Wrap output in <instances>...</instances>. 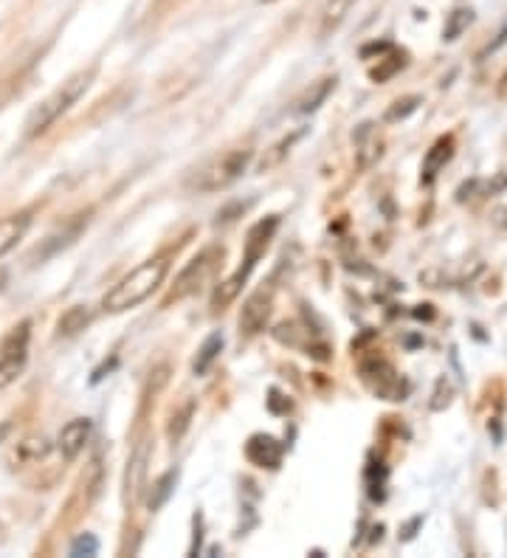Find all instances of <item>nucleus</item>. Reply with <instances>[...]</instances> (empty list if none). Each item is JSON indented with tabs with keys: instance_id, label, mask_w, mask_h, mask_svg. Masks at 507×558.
Instances as JSON below:
<instances>
[{
	"instance_id": "1",
	"label": "nucleus",
	"mask_w": 507,
	"mask_h": 558,
	"mask_svg": "<svg viewBox=\"0 0 507 558\" xmlns=\"http://www.w3.org/2000/svg\"><path fill=\"white\" fill-rule=\"evenodd\" d=\"M167 274V257H155V260L141 263L136 271H130L127 277H122L110 288L108 296L102 299V308L108 310V313H124V310L139 308L141 302H147L164 285Z\"/></svg>"
},
{
	"instance_id": "2",
	"label": "nucleus",
	"mask_w": 507,
	"mask_h": 558,
	"mask_svg": "<svg viewBox=\"0 0 507 558\" xmlns=\"http://www.w3.org/2000/svg\"><path fill=\"white\" fill-rule=\"evenodd\" d=\"M93 74H96V71L88 68V71H79V74H74L71 79H65L57 91L51 93V96H46L37 108L31 110L29 119H26V139L43 136L51 124L57 122V119H62L68 110L74 108L79 99L85 96V91L91 88Z\"/></svg>"
},
{
	"instance_id": "3",
	"label": "nucleus",
	"mask_w": 507,
	"mask_h": 558,
	"mask_svg": "<svg viewBox=\"0 0 507 558\" xmlns=\"http://www.w3.org/2000/svg\"><path fill=\"white\" fill-rule=\"evenodd\" d=\"M279 226V217H268V220H260L257 226H251V232H248V240H246V260L243 265L231 274L220 288H217L215 294V308H223V305H229L234 296L240 294V288L246 285V279L251 277V271H254V265L260 260L262 254H265V248L271 246V237L277 232Z\"/></svg>"
},
{
	"instance_id": "4",
	"label": "nucleus",
	"mask_w": 507,
	"mask_h": 558,
	"mask_svg": "<svg viewBox=\"0 0 507 558\" xmlns=\"http://www.w3.org/2000/svg\"><path fill=\"white\" fill-rule=\"evenodd\" d=\"M251 158H254V150H229L226 155H220L215 161H209L206 167H200L192 178H189V189L192 192H200V195H209V192H220V189H226L231 186L237 178H243V172L248 170V164H251Z\"/></svg>"
},
{
	"instance_id": "5",
	"label": "nucleus",
	"mask_w": 507,
	"mask_h": 558,
	"mask_svg": "<svg viewBox=\"0 0 507 558\" xmlns=\"http://www.w3.org/2000/svg\"><path fill=\"white\" fill-rule=\"evenodd\" d=\"M29 341H31V322H20L12 327L3 341H0V389L15 384L17 375L26 370L29 361Z\"/></svg>"
},
{
	"instance_id": "6",
	"label": "nucleus",
	"mask_w": 507,
	"mask_h": 558,
	"mask_svg": "<svg viewBox=\"0 0 507 558\" xmlns=\"http://www.w3.org/2000/svg\"><path fill=\"white\" fill-rule=\"evenodd\" d=\"M93 434V420L91 418H77L71 423H65L60 432V454L65 460H77L79 454L85 451L88 440Z\"/></svg>"
},
{
	"instance_id": "7",
	"label": "nucleus",
	"mask_w": 507,
	"mask_h": 558,
	"mask_svg": "<svg viewBox=\"0 0 507 558\" xmlns=\"http://www.w3.org/2000/svg\"><path fill=\"white\" fill-rule=\"evenodd\" d=\"M268 316H271V296L265 294V291H257L254 296H248V302L243 305L240 330H243L246 336H254V333H260L262 327H265Z\"/></svg>"
},
{
	"instance_id": "8",
	"label": "nucleus",
	"mask_w": 507,
	"mask_h": 558,
	"mask_svg": "<svg viewBox=\"0 0 507 558\" xmlns=\"http://www.w3.org/2000/svg\"><path fill=\"white\" fill-rule=\"evenodd\" d=\"M282 443L274 440V437H268V434H254L251 440H248L246 446V457L251 463L257 465V468H277L282 463Z\"/></svg>"
},
{
	"instance_id": "9",
	"label": "nucleus",
	"mask_w": 507,
	"mask_h": 558,
	"mask_svg": "<svg viewBox=\"0 0 507 558\" xmlns=\"http://www.w3.org/2000/svg\"><path fill=\"white\" fill-rule=\"evenodd\" d=\"M209 260H212V251H203L200 257H195L192 263L186 265V271L181 274V279H178V288L172 291V296L169 299H181V296L192 294V291H198L200 282L206 279V274H209Z\"/></svg>"
},
{
	"instance_id": "10",
	"label": "nucleus",
	"mask_w": 507,
	"mask_h": 558,
	"mask_svg": "<svg viewBox=\"0 0 507 558\" xmlns=\"http://www.w3.org/2000/svg\"><path fill=\"white\" fill-rule=\"evenodd\" d=\"M31 226V217L29 215H12V217H3L0 220V260L12 251V248L26 237Z\"/></svg>"
},
{
	"instance_id": "11",
	"label": "nucleus",
	"mask_w": 507,
	"mask_h": 558,
	"mask_svg": "<svg viewBox=\"0 0 507 558\" xmlns=\"http://www.w3.org/2000/svg\"><path fill=\"white\" fill-rule=\"evenodd\" d=\"M91 319L93 310L88 308V305H74V308H68L60 316V322H57V336H60V339H71V336H77V333H82L85 327L91 325Z\"/></svg>"
},
{
	"instance_id": "12",
	"label": "nucleus",
	"mask_w": 507,
	"mask_h": 558,
	"mask_svg": "<svg viewBox=\"0 0 507 558\" xmlns=\"http://www.w3.org/2000/svg\"><path fill=\"white\" fill-rule=\"evenodd\" d=\"M451 153H454V139H451V136H448V139H440L431 147L429 155H426V164H423V181H426V184H431V181L437 178V172L446 167Z\"/></svg>"
},
{
	"instance_id": "13",
	"label": "nucleus",
	"mask_w": 507,
	"mask_h": 558,
	"mask_svg": "<svg viewBox=\"0 0 507 558\" xmlns=\"http://www.w3.org/2000/svg\"><path fill=\"white\" fill-rule=\"evenodd\" d=\"M355 3L358 0H327L322 9V26H319V34H330V31H336L347 15L355 9Z\"/></svg>"
},
{
	"instance_id": "14",
	"label": "nucleus",
	"mask_w": 507,
	"mask_h": 558,
	"mask_svg": "<svg viewBox=\"0 0 507 558\" xmlns=\"http://www.w3.org/2000/svg\"><path fill=\"white\" fill-rule=\"evenodd\" d=\"M220 350H223V333H212L209 339L203 341V347H200L198 356L192 361V372L195 375H206L209 367L215 364V358L220 356Z\"/></svg>"
},
{
	"instance_id": "15",
	"label": "nucleus",
	"mask_w": 507,
	"mask_h": 558,
	"mask_svg": "<svg viewBox=\"0 0 507 558\" xmlns=\"http://www.w3.org/2000/svg\"><path fill=\"white\" fill-rule=\"evenodd\" d=\"M336 88V79H322L313 91H308L299 102H296V110L299 113H310V110H316L319 105H322L324 99H327V93Z\"/></svg>"
},
{
	"instance_id": "16",
	"label": "nucleus",
	"mask_w": 507,
	"mask_h": 558,
	"mask_svg": "<svg viewBox=\"0 0 507 558\" xmlns=\"http://www.w3.org/2000/svg\"><path fill=\"white\" fill-rule=\"evenodd\" d=\"M358 144H361V150H358V164L367 170V167H372V164L381 158V141L375 139V136L367 141V124H364L361 133H358Z\"/></svg>"
},
{
	"instance_id": "17",
	"label": "nucleus",
	"mask_w": 507,
	"mask_h": 558,
	"mask_svg": "<svg viewBox=\"0 0 507 558\" xmlns=\"http://www.w3.org/2000/svg\"><path fill=\"white\" fill-rule=\"evenodd\" d=\"M175 482H178V471H169V474H164L161 480L155 482L153 494H150V499H147V508H150V511H158V508L167 502L169 494H172V488H175Z\"/></svg>"
},
{
	"instance_id": "18",
	"label": "nucleus",
	"mask_w": 507,
	"mask_h": 558,
	"mask_svg": "<svg viewBox=\"0 0 507 558\" xmlns=\"http://www.w3.org/2000/svg\"><path fill=\"white\" fill-rule=\"evenodd\" d=\"M420 102H423L420 96H406V99H398V102H395V105L384 113V122L395 124V122H403V119H409V116L420 108Z\"/></svg>"
},
{
	"instance_id": "19",
	"label": "nucleus",
	"mask_w": 507,
	"mask_h": 558,
	"mask_svg": "<svg viewBox=\"0 0 507 558\" xmlns=\"http://www.w3.org/2000/svg\"><path fill=\"white\" fill-rule=\"evenodd\" d=\"M471 23H474V12H471V9H457L454 15L448 17L446 31H443V40H448V43H451V40H457V37H460L462 31L468 29Z\"/></svg>"
},
{
	"instance_id": "20",
	"label": "nucleus",
	"mask_w": 507,
	"mask_h": 558,
	"mask_svg": "<svg viewBox=\"0 0 507 558\" xmlns=\"http://www.w3.org/2000/svg\"><path fill=\"white\" fill-rule=\"evenodd\" d=\"M96 553H99V539L91 533L79 536L77 542L71 544V556H96Z\"/></svg>"
},
{
	"instance_id": "21",
	"label": "nucleus",
	"mask_w": 507,
	"mask_h": 558,
	"mask_svg": "<svg viewBox=\"0 0 507 558\" xmlns=\"http://www.w3.org/2000/svg\"><path fill=\"white\" fill-rule=\"evenodd\" d=\"M400 68H403V54H400V57H392V62H384V68H381V71L375 68V71H372V79H375V82H384V79L392 77V74L400 71Z\"/></svg>"
},
{
	"instance_id": "22",
	"label": "nucleus",
	"mask_w": 507,
	"mask_h": 558,
	"mask_svg": "<svg viewBox=\"0 0 507 558\" xmlns=\"http://www.w3.org/2000/svg\"><path fill=\"white\" fill-rule=\"evenodd\" d=\"M9 432H12V423H0V443L9 437Z\"/></svg>"
},
{
	"instance_id": "23",
	"label": "nucleus",
	"mask_w": 507,
	"mask_h": 558,
	"mask_svg": "<svg viewBox=\"0 0 507 558\" xmlns=\"http://www.w3.org/2000/svg\"><path fill=\"white\" fill-rule=\"evenodd\" d=\"M0 282H3V274H0Z\"/></svg>"
},
{
	"instance_id": "24",
	"label": "nucleus",
	"mask_w": 507,
	"mask_h": 558,
	"mask_svg": "<svg viewBox=\"0 0 507 558\" xmlns=\"http://www.w3.org/2000/svg\"><path fill=\"white\" fill-rule=\"evenodd\" d=\"M505 215H507V212H505ZM505 223H507V220H505Z\"/></svg>"
}]
</instances>
